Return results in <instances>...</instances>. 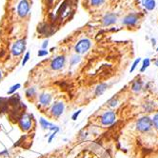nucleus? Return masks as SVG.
<instances>
[{
	"mask_svg": "<svg viewBox=\"0 0 158 158\" xmlns=\"http://www.w3.org/2000/svg\"><path fill=\"white\" fill-rule=\"evenodd\" d=\"M18 125L20 129L23 131H29L33 127V120H31V115L29 113H23L18 119Z\"/></svg>",
	"mask_w": 158,
	"mask_h": 158,
	"instance_id": "obj_1",
	"label": "nucleus"
},
{
	"mask_svg": "<svg viewBox=\"0 0 158 158\" xmlns=\"http://www.w3.org/2000/svg\"><path fill=\"white\" fill-rule=\"evenodd\" d=\"M153 128V121L149 117H141L136 123V129L140 132H147Z\"/></svg>",
	"mask_w": 158,
	"mask_h": 158,
	"instance_id": "obj_2",
	"label": "nucleus"
},
{
	"mask_svg": "<svg viewBox=\"0 0 158 158\" xmlns=\"http://www.w3.org/2000/svg\"><path fill=\"white\" fill-rule=\"evenodd\" d=\"M92 46V43H91V40L88 38H83L81 40H79L75 47H74V52L76 54H83V53H86L88 52L91 48Z\"/></svg>",
	"mask_w": 158,
	"mask_h": 158,
	"instance_id": "obj_3",
	"label": "nucleus"
},
{
	"mask_svg": "<svg viewBox=\"0 0 158 158\" xmlns=\"http://www.w3.org/2000/svg\"><path fill=\"white\" fill-rule=\"evenodd\" d=\"M25 50H26V39L22 38V39H18V40H16L13 43L11 52L13 56H19V55H21L24 52Z\"/></svg>",
	"mask_w": 158,
	"mask_h": 158,
	"instance_id": "obj_4",
	"label": "nucleus"
},
{
	"mask_svg": "<svg viewBox=\"0 0 158 158\" xmlns=\"http://www.w3.org/2000/svg\"><path fill=\"white\" fill-rule=\"evenodd\" d=\"M116 120V114L112 112V110H109V112H105L100 117L101 124L103 126H110L113 125Z\"/></svg>",
	"mask_w": 158,
	"mask_h": 158,
	"instance_id": "obj_5",
	"label": "nucleus"
},
{
	"mask_svg": "<svg viewBox=\"0 0 158 158\" xmlns=\"http://www.w3.org/2000/svg\"><path fill=\"white\" fill-rule=\"evenodd\" d=\"M64 110H65V105H64L63 102H61V101L54 102L51 107V114L53 117L58 118L63 114V113H64Z\"/></svg>",
	"mask_w": 158,
	"mask_h": 158,
	"instance_id": "obj_6",
	"label": "nucleus"
},
{
	"mask_svg": "<svg viewBox=\"0 0 158 158\" xmlns=\"http://www.w3.org/2000/svg\"><path fill=\"white\" fill-rule=\"evenodd\" d=\"M30 12V4L28 0H21L17 5V14L21 18L26 17Z\"/></svg>",
	"mask_w": 158,
	"mask_h": 158,
	"instance_id": "obj_7",
	"label": "nucleus"
},
{
	"mask_svg": "<svg viewBox=\"0 0 158 158\" xmlns=\"http://www.w3.org/2000/svg\"><path fill=\"white\" fill-rule=\"evenodd\" d=\"M66 63V57L64 55H59V56L55 57L51 62V69L53 70H60L61 69L64 68Z\"/></svg>",
	"mask_w": 158,
	"mask_h": 158,
	"instance_id": "obj_8",
	"label": "nucleus"
},
{
	"mask_svg": "<svg viewBox=\"0 0 158 158\" xmlns=\"http://www.w3.org/2000/svg\"><path fill=\"white\" fill-rule=\"evenodd\" d=\"M39 124H40L41 128H42L43 130H48V131H57V132L60 131L59 127H57V126L53 125L52 123H51V122H49V121H47L46 119H44V118H40V119H39Z\"/></svg>",
	"mask_w": 158,
	"mask_h": 158,
	"instance_id": "obj_9",
	"label": "nucleus"
},
{
	"mask_svg": "<svg viewBox=\"0 0 158 158\" xmlns=\"http://www.w3.org/2000/svg\"><path fill=\"white\" fill-rule=\"evenodd\" d=\"M137 21H138L137 14H135V13H130V14H128L127 16H126L123 19L122 23H123L124 25H126V26H134L137 23Z\"/></svg>",
	"mask_w": 158,
	"mask_h": 158,
	"instance_id": "obj_10",
	"label": "nucleus"
},
{
	"mask_svg": "<svg viewBox=\"0 0 158 158\" xmlns=\"http://www.w3.org/2000/svg\"><path fill=\"white\" fill-rule=\"evenodd\" d=\"M52 97L49 93H41L40 95H39V98H38L39 103L44 107L50 106L52 103Z\"/></svg>",
	"mask_w": 158,
	"mask_h": 158,
	"instance_id": "obj_11",
	"label": "nucleus"
},
{
	"mask_svg": "<svg viewBox=\"0 0 158 158\" xmlns=\"http://www.w3.org/2000/svg\"><path fill=\"white\" fill-rule=\"evenodd\" d=\"M117 20V16L115 13H107L105 16L103 17V25L104 26H110V25H113L116 22Z\"/></svg>",
	"mask_w": 158,
	"mask_h": 158,
	"instance_id": "obj_12",
	"label": "nucleus"
},
{
	"mask_svg": "<svg viewBox=\"0 0 158 158\" xmlns=\"http://www.w3.org/2000/svg\"><path fill=\"white\" fill-rule=\"evenodd\" d=\"M7 103L9 106L13 107H16L20 104V97H19V94H13V96H11L10 98L7 99Z\"/></svg>",
	"mask_w": 158,
	"mask_h": 158,
	"instance_id": "obj_13",
	"label": "nucleus"
},
{
	"mask_svg": "<svg viewBox=\"0 0 158 158\" xmlns=\"http://www.w3.org/2000/svg\"><path fill=\"white\" fill-rule=\"evenodd\" d=\"M108 84L107 83H101L99 84L97 87H96V89H95V92H94V94H95V96H100L102 95L108 89Z\"/></svg>",
	"mask_w": 158,
	"mask_h": 158,
	"instance_id": "obj_14",
	"label": "nucleus"
},
{
	"mask_svg": "<svg viewBox=\"0 0 158 158\" xmlns=\"http://www.w3.org/2000/svg\"><path fill=\"white\" fill-rule=\"evenodd\" d=\"M142 5H143L147 10L153 11L155 8V1L154 0H142Z\"/></svg>",
	"mask_w": 158,
	"mask_h": 158,
	"instance_id": "obj_15",
	"label": "nucleus"
},
{
	"mask_svg": "<svg viewBox=\"0 0 158 158\" xmlns=\"http://www.w3.org/2000/svg\"><path fill=\"white\" fill-rule=\"evenodd\" d=\"M142 86H143V83H142L140 80H136L135 82H133V84L131 86V90L133 92H140L142 89Z\"/></svg>",
	"mask_w": 158,
	"mask_h": 158,
	"instance_id": "obj_16",
	"label": "nucleus"
},
{
	"mask_svg": "<svg viewBox=\"0 0 158 158\" xmlns=\"http://www.w3.org/2000/svg\"><path fill=\"white\" fill-rule=\"evenodd\" d=\"M25 94L28 98L30 97H34L36 95V90L35 88H33V87H31V88H28L26 91H25Z\"/></svg>",
	"mask_w": 158,
	"mask_h": 158,
	"instance_id": "obj_17",
	"label": "nucleus"
},
{
	"mask_svg": "<svg viewBox=\"0 0 158 158\" xmlns=\"http://www.w3.org/2000/svg\"><path fill=\"white\" fill-rule=\"evenodd\" d=\"M21 88V84H19V83H17V84H15V85H13V86H12L11 88L9 89V91L7 92V93L8 94H13L15 92H16L18 89H20Z\"/></svg>",
	"mask_w": 158,
	"mask_h": 158,
	"instance_id": "obj_18",
	"label": "nucleus"
},
{
	"mask_svg": "<svg viewBox=\"0 0 158 158\" xmlns=\"http://www.w3.org/2000/svg\"><path fill=\"white\" fill-rule=\"evenodd\" d=\"M80 60H81L80 56H79V55H77V54H75V55H74L72 58H70V66H74V65L77 64V63L80 62Z\"/></svg>",
	"mask_w": 158,
	"mask_h": 158,
	"instance_id": "obj_19",
	"label": "nucleus"
},
{
	"mask_svg": "<svg viewBox=\"0 0 158 158\" xmlns=\"http://www.w3.org/2000/svg\"><path fill=\"white\" fill-rule=\"evenodd\" d=\"M149 64H151V60H149V58H146V59L143 61V66H142V68H141V70H141V73L145 72L146 69H148V68H149Z\"/></svg>",
	"mask_w": 158,
	"mask_h": 158,
	"instance_id": "obj_20",
	"label": "nucleus"
},
{
	"mask_svg": "<svg viewBox=\"0 0 158 158\" xmlns=\"http://www.w3.org/2000/svg\"><path fill=\"white\" fill-rule=\"evenodd\" d=\"M108 105H109L110 108H114V107H116V106L118 105V99L115 98V97H113V98H112V99H110L109 102H108Z\"/></svg>",
	"mask_w": 158,
	"mask_h": 158,
	"instance_id": "obj_21",
	"label": "nucleus"
},
{
	"mask_svg": "<svg viewBox=\"0 0 158 158\" xmlns=\"http://www.w3.org/2000/svg\"><path fill=\"white\" fill-rule=\"evenodd\" d=\"M152 121H153V127H154L156 130H158V113L153 116V118L152 119Z\"/></svg>",
	"mask_w": 158,
	"mask_h": 158,
	"instance_id": "obj_22",
	"label": "nucleus"
},
{
	"mask_svg": "<svg viewBox=\"0 0 158 158\" xmlns=\"http://www.w3.org/2000/svg\"><path fill=\"white\" fill-rule=\"evenodd\" d=\"M104 1H105V0H91V4L92 6L97 7V6H100V5L103 4Z\"/></svg>",
	"mask_w": 158,
	"mask_h": 158,
	"instance_id": "obj_23",
	"label": "nucleus"
},
{
	"mask_svg": "<svg viewBox=\"0 0 158 158\" xmlns=\"http://www.w3.org/2000/svg\"><path fill=\"white\" fill-rule=\"evenodd\" d=\"M140 61H141V59H140V58H137L135 61L133 62V64H132V66H131V70H130V72H131V73H133V70L136 69V67H137V65L139 64V62H140Z\"/></svg>",
	"mask_w": 158,
	"mask_h": 158,
	"instance_id": "obj_24",
	"label": "nucleus"
},
{
	"mask_svg": "<svg viewBox=\"0 0 158 158\" xmlns=\"http://www.w3.org/2000/svg\"><path fill=\"white\" fill-rule=\"evenodd\" d=\"M29 59H30V52H26V54L24 55V58H23V60H22V66H25L26 65V63L29 61Z\"/></svg>",
	"mask_w": 158,
	"mask_h": 158,
	"instance_id": "obj_25",
	"label": "nucleus"
},
{
	"mask_svg": "<svg viewBox=\"0 0 158 158\" xmlns=\"http://www.w3.org/2000/svg\"><path fill=\"white\" fill-rule=\"evenodd\" d=\"M48 54H49V52L47 50H40V51H38V52H37V55L39 57L46 56V55H48Z\"/></svg>",
	"mask_w": 158,
	"mask_h": 158,
	"instance_id": "obj_26",
	"label": "nucleus"
},
{
	"mask_svg": "<svg viewBox=\"0 0 158 158\" xmlns=\"http://www.w3.org/2000/svg\"><path fill=\"white\" fill-rule=\"evenodd\" d=\"M81 112H82V110H78L77 112H75V113L72 115V119H73L74 121H76V120H77V118H78V116L80 115Z\"/></svg>",
	"mask_w": 158,
	"mask_h": 158,
	"instance_id": "obj_27",
	"label": "nucleus"
},
{
	"mask_svg": "<svg viewBox=\"0 0 158 158\" xmlns=\"http://www.w3.org/2000/svg\"><path fill=\"white\" fill-rule=\"evenodd\" d=\"M56 133H57V131H53L51 135H50V137H49V139H48V142L49 143H52V141L54 139V137H55V135H56Z\"/></svg>",
	"mask_w": 158,
	"mask_h": 158,
	"instance_id": "obj_28",
	"label": "nucleus"
},
{
	"mask_svg": "<svg viewBox=\"0 0 158 158\" xmlns=\"http://www.w3.org/2000/svg\"><path fill=\"white\" fill-rule=\"evenodd\" d=\"M48 46H49V40L47 39V40H45L42 44V50H46L48 48Z\"/></svg>",
	"mask_w": 158,
	"mask_h": 158,
	"instance_id": "obj_29",
	"label": "nucleus"
},
{
	"mask_svg": "<svg viewBox=\"0 0 158 158\" xmlns=\"http://www.w3.org/2000/svg\"><path fill=\"white\" fill-rule=\"evenodd\" d=\"M0 155L1 156H8L9 155V152H8V149H4L3 152L0 153Z\"/></svg>",
	"mask_w": 158,
	"mask_h": 158,
	"instance_id": "obj_30",
	"label": "nucleus"
},
{
	"mask_svg": "<svg viewBox=\"0 0 158 158\" xmlns=\"http://www.w3.org/2000/svg\"><path fill=\"white\" fill-rule=\"evenodd\" d=\"M2 77H3V74H2V72L0 70V81L2 80Z\"/></svg>",
	"mask_w": 158,
	"mask_h": 158,
	"instance_id": "obj_31",
	"label": "nucleus"
},
{
	"mask_svg": "<svg viewBox=\"0 0 158 158\" xmlns=\"http://www.w3.org/2000/svg\"><path fill=\"white\" fill-rule=\"evenodd\" d=\"M155 66H157V67H158V59L155 61Z\"/></svg>",
	"mask_w": 158,
	"mask_h": 158,
	"instance_id": "obj_32",
	"label": "nucleus"
},
{
	"mask_svg": "<svg viewBox=\"0 0 158 158\" xmlns=\"http://www.w3.org/2000/svg\"><path fill=\"white\" fill-rule=\"evenodd\" d=\"M156 51H157V52H158V48H157V50H156Z\"/></svg>",
	"mask_w": 158,
	"mask_h": 158,
	"instance_id": "obj_33",
	"label": "nucleus"
}]
</instances>
